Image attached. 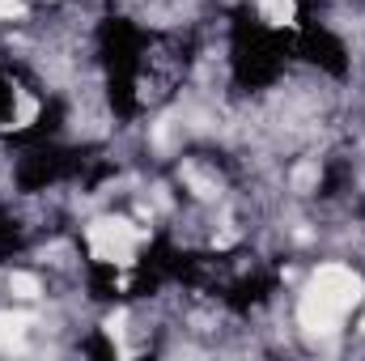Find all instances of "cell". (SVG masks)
I'll use <instances>...</instances> for the list:
<instances>
[{
  "label": "cell",
  "instance_id": "1",
  "mask_svg": "<svg viewBox=\"0 0 365 361\" xmlns=\"http://www.w3.org/2000/svg\"><path fill=\"white\" fill-rule=\"evenodd\" d=\"M365 285L349 264H323L297 298V323L310 336H336L344 319L361 306Z\"/></svg>",
  "mask_w": 365,
  "mask_h": 361
},
{
  "label": "cell",
  "instance_id": "2",
  "mask_svg": "<svg viewBox=\"0 0 365 361\" xmlns=\"http://www.w3.org/2000/svg\"><path fill=\"white\" fill-rule=\"evenodd\" d=\"M86 243H90V255L98 264L128 268V264H136V251L149 243V234L140 225H132L128 217H102L86 230Z\"/></svg>",
  "mask_w": 365,
  "mask_h": 361
},
{
  "label": "cell",
  "instance_id": "3",
  "mask_svg": "<svg viewBox=\"0 0 365 361\" xmlns=\"http://www.w3.org/2000/svg\"><path fill=\"white\" fill-rule=\"evenodd\" d=\"M26 336H30V315H0V349L4 353L21 349Z\"/></svg>",
  "mask_w": 365,
  "mask_h": 361
},
{
  "label": "cell",
  "instance_id": "4",
  "mask_svg": "<svg viewBox=\"0 0 365 361\" xmlns=\"http://www.w3.org/2000/svg\"><path fill=\"white\" fill-rule=\"evenodd\" d=\"M259 17H264L268 26H293L297 0H259Z\"/></svg>",
  "mask_w": 365,
  "mask_h": 361
},
{
  "label": "cell",
  "instance_id": "5",
  "mask_svg": "<svg viewBox=\"0 0 365 361\" xmlns=\"http://www.w3.org/2000/svg\"><path fill=\"white\" fill-rule=\"evenodd\" d=\"M9 293L21 298V302H34V298L43 293V285H38V276H30V272H13V276H9Z\"/></svg>",
  "mask_w": 365,
  "mask_h": 361
}]
</instances>
